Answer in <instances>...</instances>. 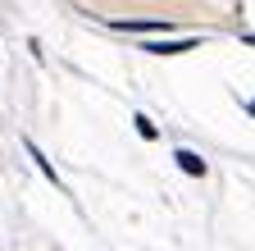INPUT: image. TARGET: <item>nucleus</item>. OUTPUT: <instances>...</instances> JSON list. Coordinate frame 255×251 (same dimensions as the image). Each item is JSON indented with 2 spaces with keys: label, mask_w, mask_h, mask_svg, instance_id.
<instances>
[{
  "label": "nucleus",
  "mask_w": 255,
  "mask_h": 251,
  "mask_svg": "<svg viewBox=\"0 0 255 251\" xmlns=\"http://www.w3.org/2000/svg\"><path fill=\"white\" fill-rule=\"evenodd\" d=\"M114 27L119 32H169V23H159V18H119Z\"/></svg>",
  "instance_id": "2"
},
{
  "label": "nucleus",
  "mask_w": 255,
  "mask_h": 251,
  "mask_svg": "<svg viewBox=\"0 0 255 251\" xmlns=\"http://www.w3.org/2000/svg\"><path fill=\"white\" fill-rule=\"evenodd\" d=\"M173 160H178V169L187 178H205V160H201L196 151H173Z\"/></svg>",
  "instance_id": "3"
},
{
  "label": "nucleus",
  "mask_w": 255,
  "mask_h": 251,
  "mask_svg": "<svg viewBox=\"0 0 255 251\" xmlns=\"http://www.w3.org/2000/svg\"><path fill=\"white\" fill-rule=\"evenodd\" d=\"M132 119H137V133H141L146 142H155V123H150L146 114H132Z\"/></svg>",
  "instance_id": "5"
},
{
  "label": "nucleus",
  "mask_w": 255,
  "mask_h": 251,
  "mask_svg": "<svg viewBox=\"0 0 255 251\" xmlns=\"http://www.w3.org/2000/svg\"><path fill=\"white\" fill-rule=\"evenodd\" d=\"M27 155H32V160H37V169H41V174H46V178L55 183V192H64V183H59V174H55V165H50V160H46V155H41L37 146H32V142H27Z\"/></svg>",
  "instance_id": "4"
},
{
  "label": "nucleus",
  "mask_w": 255,
  "mask_h": 251,
  "mask_svg": "<svg viewBox=\"0 0 255 251\" xmlns=\"http://www.w3.org/2000/svg\"><path fill=\"white\" fill-rule=\"evenodd\" d=\"M201 46V37H178V41H146L141 50H150V55H182V50H196Z\"/></svg>",
  "instance_id": "1"
}]
</instances>
